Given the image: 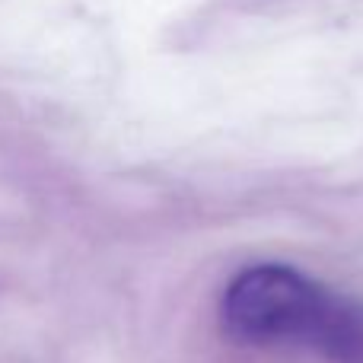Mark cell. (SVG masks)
Segmentation results:
<instances>
[{
    "label": "cell",
    "instance_id": "6da1fadb",
    "mask_svg": "<svg viewBox=\"0 0 363 363\" xmlns=\"http://www.w3.org/2000/svg\"><path fill=\"white\" fill-rule=\"evenodd\" d=\"M223 325L245 345H294L335 363H363V303L290 264H252L223 294Z\"/></svg>",
    "mask_w": 363,
    "mask_h": 363
}]
</instances>
